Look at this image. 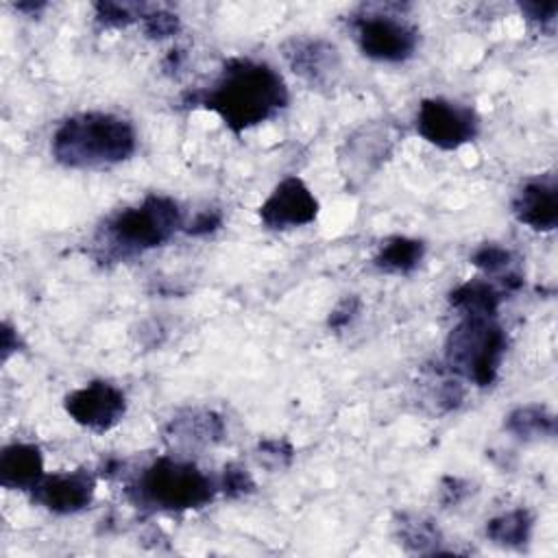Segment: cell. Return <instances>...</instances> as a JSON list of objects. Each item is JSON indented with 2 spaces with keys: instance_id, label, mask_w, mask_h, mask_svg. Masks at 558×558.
Segmentation results:
<instances>
[{
  "instance_id": "1",
  "label": "cell",
  "mask_w": 558,
  "mask_h": 558,
  "mask_svg": "<svg viewBox=\"0 0 558 558\" xmlns=\"http://www.w3.org/2000/svg\"><path fill=\"white\" fill-rule=\"evenodd\" d=\"M288 102L290 89L283 76L270 63L248 57L229 59L220 74L187 100L214 111L233 133L272 120Z\"/></svg>"
},
{
  "instance_id": "2",
  "label": "cell",
  "mask_w": 558,
  "mask_h": 558,
  "mask_svg": "<svg viewBox=\"0 0 558 558\" xmlns=\"http://www.w3.org/2000/svg\"><path fill=\"white\" fill-rule=\"evenodd\" d=\"M137 150L135 126L111 111H81L65 118L50 137L57 163L72 170L122 163Z\"/></svg>"
},
{
  "instance_id": "3",
  "label": "cell",
  "mask_w": 558,
  "mask_h": 558,
  "mask_svg": "<svg viewBox=\"0 0 558 558\" xmlns=\"http://www.w3.org/2000/svg\"><path fill=\"white\" fill-rule=\"evenodd\" d=\"M218 484L194 462L161 456L148 462L129 484V497L144 508L185 512L207 506Z\"/></svg>"
},
{
  "instance_id": "4",
  "label": "cell",
  "mask_w": 558,
  "mask_h": 558,
  "mask_svg": "<svg viewBox=\"0 0 558 558\" xmlns=\"http://www.w3.org/2000/svg\"><path fill=\"white\" fill-rule=\"evenodd\" d=\"M183 211L172 196L146 194L140 203L118 209L102 227L105 244L116 255H135L163 246L183 229Z\"/></svg>"
},
{
  "instance_id": "5",
  "label": "cell",
  "mask_w": 558,
  "mask_h": 558,
  "mask_svg": "<svg viewBox=\"0 0 558 558\" xmlns=\"http://www.w3.org/2000/svg\"><path fill=\"white\" fill-rule=\"evenodd\" d=\"M508 351V336L497 318L462 316L445 342V362L451 373L477 388L497 381Z\"/></svg>"
},
{
  "instance_id": "6",
  "label": "cell",
  "mask_w": 558,
  "mask_h": 558,
  "mask_svg": "<svg viewBox=\"0 0 558 558\" xmlns=\"http://www.w3.org/2000/svg\"><path fill=\"white\" fill-rule=\"evenodd\" d=\"M355 41L364 57L381 63H403L418 50V28L392 11H366L353 22Z\"/></svg>"
},
{
  "instance_id": "7",
  "label": "cell",
  "mask_w": 558,
  "mask_h": 558,
  "mask_svg": "<svg viewBox=\"0 0 558 558\" xmlns=\"http://www.w3.org/2000/svg\"><path fill=\"white\" fill-rule=\"evenodd\" d=\"M416 133L440 150H458L480 133V116L469 105L449 98H425L416 109Z\"/></svg>"
},
{
  "instance_id": "8",
  "label": "cell",
  "mask_w": 558,
  "mask_h": 558,
  "mask_svg": "<svg viewBox=\"0 0 558 558\" xmlns=\"http://www.w3.org/2000/svg\"><path fill=\"white\" fill-rule=\"evenodd\" d=\"M63 408L76 425L102 434L124 418L126 397L116 384L94 379L68 392L63 399Z\"/></svg>"
},
{
  "instance_id": "9",
  "label": "cell",
  "mask_w": 558,
  "mask_h": 558,
  "mask_svg": "<svg viewBox=\"0 0 558 558\" xmlns=\"http://www.w3.org/2000/svg\"><path fill=\"white\" fill-rule=\"evenodd\" d=\"M395 142L397 137H395L392 124H388L386 120L368 122L360 126L355 133L347 137L340 150V163H342L344 177L353 185L364 183L390 157Z\"/></svg>"
},
{
  "instance_id": "10",
  "label": "cell",
  "mask_w": 558,
  "mask_h": 558,
  "mask_svg": "<svg viewBox=\"0 0 558 558\" xmlns=\"http://www.w3.org/2000/svg\"><path fill=\"white\" fill-rule=\"evenodd\" d=\"M318 209V198L310 185L301 177L290 174L283 177L259 205V220L264 227L275 231L299 229L314 222Z\"/></svg>"
},
{
  "instance_id": "11",
  "label": "cell",
  "mask_w": 558,
  "mask_h": 558,
  "mask_svg": "<svg viewBox=\"0 0 558 558\" xmlns=\"http://www.w3.org/2000/svg\"><path fill=\"white\" fill-rule=\"evenodd\" d=\"M283 59L290 70L303 78L310 87L329 89L338 83L342 72V59L338 48L323 37H290L281 46Z\"/></svg>"
},
{
  "instance_id": "12",
  "label": "cell",
  "mask_w": 558,
  "mask_h": 558,
  "mask_svg": "<svg viewBox=\"0 0 558 558\" xmlns=\"http://www.w3.org/2000/svg\"><path fill=\"white\" fill-rule=\"evenodd\" d=\"M31 493L33 501L52 514H76L92 506L96 477L87 469L57 471L44 475Z\"/></svg>"
},
{
  "instance_id": "13",
  "label": "cell",
  "mask_w": 558,
  "mask_h": 558,
  "mask_svg": "<svg viewBox=\"0 0 558 558\" xmlns=\"http://www.w3.org/2000/svg\"><path fill=\"white\" fill-rule=\"evenodd\" d=\"M512 216L532 231L549 233L558 227V187L551 177L525 181L512 203Z\"/></svg>"
},
{
  "instance_id": "14",
  "label": "cell",
  "mask_w": 558,
  "mask_h": 558,
  "mask_svg": "<svg viewBox=\"0 0 558 558\" xmlns=\"http://www.w3.org/2000/svg\"><path fill=\"white\" fill-rule=\"evenodd\" d=\"M44 456L33 442H11L0 453V484L9 490H33L44 477Z\"/></svg>"
},
{
  "instance_id": "15",
  "label": "cell",
  "mask_w": 558,
  "mask_h": 558,
  "mask_svg": "<svg viewBox=\"0 0 558 558\" xmlns=\"http://www.w3.org/2000/svg\"><path fill=\"white\" fill-rule=\"evenodd\" d=\"M506 290L497 279H469L449 292V305L460 316H490L497 318L499 305L506 299Z\"/></svg>"
},
{
  "instance_id": "16",
  "label": "cell",
  "mask_w": 558,
  "mask_h": 558,
  "mask_svg": "<svg viewBox=\"0 0 558 558\" xmlns=\"http://www.w3.org/2000/svg\"><path fill=\"white\" fill-rule=\"evenodd\" d=\"M225 436L222 418L211 410H190L168 425V438L181 445H214Z\"/></svg>"
},
{
  "instance_id": "17",
  "label": "cell",
  "mask_w": 558,
  "mask_h": 558,
  "mask_svg": "<svg viewBox=\"0 0 558 558\" xmlns=\"http://www.w3.org/2000/svg\"><path fill=\"white\" fill-rule=\"evenodd\" d=\"M425 257V244L416 238L392 235L384 240L373 257L377 270L386 275H410Z\"/></svg>"
},
{
  "instance_id": "18",
  "label": "cell",
  "mask_w": 558,
  "mask_h": 558,
  "mask_svg": "<svg viewBox=\"0 0 558 558\" xmlns=\"http://www.w3.org/2000/svg\"><path fill=\"white\" fill-rule=\"evenodd\" d=\"M532 530L534 514L527 508H512L486 523L488 541L506 549H523L532 538Z\"/></svg>"
},
{
  "instance_id": "19",
  "label": "cell",
  "mask_w": 558,
  "mask_h": 558,
  "mask_svg": "<svg viewBox=\"0 0 558 558\" xmlns=\"http://www.w3.org/2000/svg\"><path fill=\"white\" fill-rule=\"evenodd\" d=\"M504 427L521 438V440H543L556 436V416L547 405L527 403L514 408L508 416Z\"/></svg>"
},
{
  "instance_id": "20",
  "label": "cell",
  "mask_w": 558,
  "mask_h": 558,
  "mask_svg": "<svg viewBox=\"0 0 558 558\" xmlns=\"http://www.w3.org/2000/svg\"><path fill=\"white\" fill-rule=\"evenodd\" d=\"M395 530H397L399 543L414 554L438 551V545L442 541V534L436 527V523L423 514H410V512L399 514Z\"/></svg>"
},
{
  "instance_id": "21",
  "label": "cell",
  "mask_w": 558,
  "mask_h": 558,
  "mask_svg": "<svg viewBox=\"0 0 558 558\" xmlns=\"http://www.w3.org/2000/svg\"><path fill=\"white\" fill-rule=\"evenodd\" d=\"M512 262H514L512 251L501 244H495V242L480 244L471 255V264L475 268H480L490 279H499V277L512 272Z\"/></svg>"
},
{
  "instance_id": "22",
  "label": "cell",
  "mask_w": 558,
  "mask_h": 558,
  "mask_svg": "<svg viewBox=\"0 0 558 558\" xmlns=\"http://www.w3.org/2000/svg\"><path fill=\"white\" fill-rule=\"evenodd\" d=\"M150 4H131V2H96V22L105 28H124L133 22H142Z\"/></svg>"
},
{
  "instance_id": "23",
  "label": "cell",
  "mask_w": 558,
  "mask_h": 558,
  "mask_svg": "<svg viewBox=\"0 0 558 558\" xmlns=\"http://www.w3.org/2000/svg\"><path fill=\"white\" fill-rule=\"evenodd\" d=\"M140 24H142L144 35L148 39H157V41L177 35L179 28H181L179 15L168 11V9H161V7H150Z\"/></svg>"
},
{
  "instance_id": "24",
  "label": "cell",
  "mask_w": 558,
  "mask_h": 558,
  "mask_svg": "<svg viewBox=\"0 0 558 558\" xmlns=\"http://www.w3.org/2000/svg\"><path fill=\"white\" fill-rule=\"evenodd\" d=\"M257 458L264 466L277 471L290 466L294 458V449L286 438H264L257 442Z\"/></svg>"
},
{
  "instance_id": "25",
  "label": "cell",
  "mask_w": 558,
  "mask_h": 558,
  "mask_svg": "<svg viewBox=\"0 0 558 558\" xmlns=\"http://www.w3.org/2000/svg\"><path fill=\"white\" fill-rule=\"evenodd\" d=\"M218 488L231 497V499H238V497H246L248 493L255 490V482L251 477V473L240 466V464H227L222 469V477H220V484Z\"/></svg>"
},
{
  "instance_id": "26",
  "label": "cell",
  "mask_w": 558,
  "mask_h": 558,
  "mask_svg": "<svg viewBox=\"0 0 558 558\" xmlns=\"http://www.w3.org/2000/svg\"><path fill=\"white\" fill-rule=\"evenodd\" d=\"M519 9H521V13L525 15L527 22L545 28V26L554 24L558 4L556 2H521Z\"/></svg>"
},
{
  "instance_id": "27",
  "label": "cell",
  "mask_w": 558,
  "mask_h": 558,
  "mask_svg": "<svg viewBox=\"0 0 558 558\" xmlns=\"http://www.w3.org/2000/svg\"><path fill=\"white\" fill-rule=\"evenodd\" d=\"M222 225V216L216 209H203L194 216V220L183 225V231L187 235H209Z\"/></svg>"
},
{
  "instance_id": "28",
  "label": "cell",
  "mask_w": 558,
  "mask_h": 558,
  "mask_svg": "<svg viewBox=\"0 0 558 558\" xmlns=\"http://www.w3.org/2000/svg\"><path fill=\"white\" fill-rule=\"evenodd\" d=\"M360 299L357 296H344L333 310H331V314H329V327L331 329H344L355 316H357V312H360Z\"/></svg>"
},
{
  "instance_id": "29",
  "label": "cell",
  "mask_w": 558,
  "mask_h": 558,
  "mask_svg": "<svg viewBox=\"0 0 558 558\" xmlns=\"http://www.w3.org/2000/svg\"><path fill=\"white\" fill-rule=\"evenodd\" d=\"M466 484L458 477H447L442 484V501L445 504H458L466 495Z\"/></svg>"
},
{
  "instance_id": "30",
  "label": "cell",
  "mask_w": 558,
  "mask_h": 558,
  "mask_svg": "<svg viewBox=\"0 0 558 558\" xmlns=\"http://www.w3.org/2000/svg\"><path fill=\"white\" fill-rule=\"evenodd\" d=\"M17 347H20L17 331L9 323H4L2 325V360H7L13 351H17Z\"/></svg>"
},
{
  "instance_id": "31",
  "label": "cell",
  "mask_w": 558,
  "mask_h": 558,
  "mask_svg": "<svg viewBox=\"0 0 558 558\" xmlns=\"http://www.w3.org/2000/svg\"><path fill=\"white\" fill-rule=\"evenodd\" d=\"M15 9H17V11H31V13H37V11L46 9V4H44V2H28V4H15Z\"/></svg>"
}]
</instances>
